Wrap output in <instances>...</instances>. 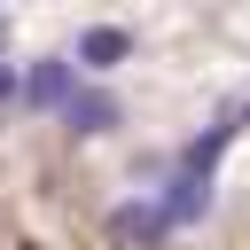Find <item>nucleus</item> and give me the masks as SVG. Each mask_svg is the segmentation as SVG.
I'll list each match as a JSON object with an SVG mask.
<instances>
[{"instance_id": "f257e3e1", "label": "nucleus", "mask_w": 250, "mask_h": 250, "mask_svg": "<svg viewBox=\"0 0 250 250\" xmlns=\"http://www.w3.org/2000/svg\"><path fill=\"white\" fill-rule=\"evenodd\" d=\"M31 109H62L70 94H78V62H62V55H47V62H31L23 70V86H16Z\"/></svg>"}, {"instance_id": "f03ea898", "label": "nucleus", "mask_w": 250, "mask_h": 250, "mask_svg": "<svg viewBox=\"0 0 250 250\" xmlns=\"http://www.w3.org/2000/svg\"><path fill=\"white\" fill-rule=\"evenodd\" d=\"M62 125H70L78 141H94V133H109V125H117V94H102V86H78V94L62 102Z\"/></svg>"}, {"instance_id": "7ed1b4c3", "label": "nucleus", "mask_w": 250, "mask_h": 250, "mask_svg": "<svg viewBox=\"0 0 250 250\" xmlns=\"http://www.w3.org/2000/svg\"><path fill=\"white\" fill-rule=\"evenodd\" d=\"M203 211H211V172H188V164H180L172 188H164V219H172V227H195Z\"/></svg>"}, {"instance_id": "20e7f679", "label": "nucleus", "mask_w": 250, "mask_h": 250, "mask_svg": "<svg viewBox=\"0 0 250 250\" xmlns=\"http://www.w3.org/2000/svg\"><path fill=\"white\" fill-rule=\"evenodd\" d=\"M109 234L148 250V242H164V234H172V219H164V203H117V211H109Z\"/></svg>"}, {"instance_id": "39448f33", "label": "nucleus", "mask_w": 250, "mask_h": 250, "mask_svg": "<svg viewBox=\"0 0 250 250\" xmlns=\"http://www.w3.org/2000/svg\"><path fill=\"white\" fill-rule=\"evenodd\" d=\"M133 55V31H117V23H94V31H78V70H117Z\"/></svg>"}, {"instance_id": "423d86ee", "label": "nucleus", "mask_w": 250, "mask_h": 250, "mask_svg": "<svg viewBox=\"0 0 250 250\" xmlns=\"http://www.w3.org/2000/svg\"><path fill=\"white\" fill-rule=\"evenodd\" d=\"M16 86H23V78H16L8 62H0V102H16Z\"/></svg>"}]
</instances>
